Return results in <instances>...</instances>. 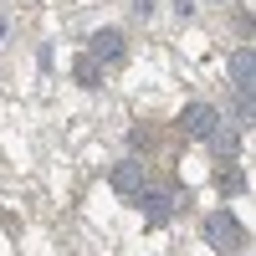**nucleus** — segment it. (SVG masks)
<instances>
[{"mask_svg": "<svg viewBox=\"0 0 256 256\" xmlns=\"http://www.w3.org/2000/svg\"><path fill=\"white\" fill-rule=\"evenodd\" d=\"M205 236H210V246H220V251H241V246H246V226L220 210V216L205 220Z\"/></svg>", "mask_w": 256, "mask_h": 256, "instance_id": "1", "label": "nucleus"}, {"mask_svg": "<svg viewBox=\"0 0 256 256\" xmlns=\"http://www.w3.org/2000/svg\"><path fill=\"white\" fill-rule=\"evenodd\" d=\"M216 108H210V102H195V108H184V118H180V128L190 138H205V134H216Z\"/></svg>", "mask_w": 256, "mask_h": 256, "instance_id": "2", "label": "nucleus"}, {"mask_svg": "<svg viewBox=\"0 0 256 256\" xmlns=\"http://www.w3.org/2000/svg\"><path fill=\"white\" fill-rule=\"evenodd\" d=\"M123 52H128L123 31H98L92 36V62H123Z\"/></svg>", "mask_w": 256, "mask_h": 256, "instance_id": "3", "label": "nucleus"}, {"mask_svg": "<svg viewBox=\"0 0 256 256\" xmlns=\"http://www.w3.org/2000/svg\"><path fill=\"white\" fill-rule=\"evenodd\" d=\"M113 190H118L123 200H138V195H144V169H138V164H118V169H113Z\"/></svg>", "mask_w": 256, "mask_h": 256, "instance_id": "4", "label": "nucleus"}, {"mask_svg": "<svg viewBox=\"0 0 256 256\" xmlns=\"http://www.w3.org/2000/svg\"><path fill=\"white\" fill-rule=\"evenodd\" d=\"M230 72H236V82L246 88V82H251V52H241V56H236V67H230Z\"/></svg>", "mask_w": 256, "mask_h": 256, "instance_id": "5", "label": "nucleus"}]
</instances>
